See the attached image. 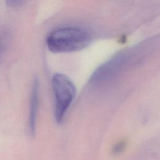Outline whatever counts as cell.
I'll return each mask as SVG.
<instances>
[{
	"instance_id": "cell-1",
	"label": "cell",
	"mask_w": 160,
	"mask_h": 160,
	"mask_svg": "<svg viewBox=\"0 0 160 160\" xmlns=\"http://www.w3.org/2000/svg\"><path fill=\"white\" fill-rule=\"evenodd\" d=\"M148 42L122 50L101 65L91 76L89 84L104 88L112 83L124 71L137 63L148 52Z\"/></svg>"
},
{
	"instance_id": "cell-2",
	"label": "cell",
	"mask_w": 160,
	"mask_h": 160,
	"mask_svg": "<svg viewBox=\"0 0 160 160\" xmlns=\"http://www.w3.org/2000/svg\"><path fill=\"white\" fill-rule=\"evenodd\" d=\"M91 40L89 32L84 28L67 26L54 29L46 39L49 50L55 53L71 52L82 50Z\"/></svg>"
},
{
	"instance_id": "cell-3",
	"label": "cell",
	"mask_w": 160,
	"mask_h": 160,
	"mask_svg": "<svg viewBox=\"0 0 160 160\" xmlns=\"http://www.w3.org/2000/svg\"><path fill=\"white\" fill-rule=\"evenodd\" d=\"M52 87L54 96V118L58 123H61L75 97L76 88L68 76L60 73L52 76Z\"/></svg>"
},
{
	"instance_id": "cell-4",
	"label": "cell",
	"mask_w": 160,
	"mask_h": 160,
	"mask_svg": "<svg viewBox=\"0 0 160 160\" xmlns=\"http://www.w3.org/2000/svg\"><path fill=\"white\" fill-rule=\"evenodd\" d=\"M39 102V84L37 78H35L32 84V89L30 98L29 128L30 133L34 136L36 132L37 116Z\"/></svg>"
},
{
	"instance_id": "cell-5",
	"label": "cell",
	"mask_w": 160,
	"mask_h": 160,
	"mask_svg": "<svg viewBox=\"0 0 160 160\" xmlns=\"http://www.w3.org/2000/svg\"><path fill=\"white\" fill-rule=\"evenodd\" d=\"M124 148H125V142L120 141L114 146L112 149V152L115 154H119L124 150Z\"/></svg>"
},
{
	"instance_id": "cell-6",
	"label": "cell",
	"mask_w": 160,
	"mask_h": 160,
	"mask_svg": "<svg viewBox=\"0 0 160 160\" xmlns=\"http://www.w3.org/2000/svg\"><path fill=\"white\" fill-rule=\"evenodd\" d=\"M24 3L23 1L20 0H8L6 1V4L11 7H18L21 6Z\"/></svg>"
}]
</instances>
